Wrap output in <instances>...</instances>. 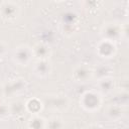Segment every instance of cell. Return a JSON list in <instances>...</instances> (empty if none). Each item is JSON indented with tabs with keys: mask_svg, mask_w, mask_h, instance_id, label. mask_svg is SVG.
<instances>
[{
	"mask_svg": "<svg viewBox=\"0 0 129 129\" xmlns=\"http://www.w3.org/2000/svg\"><path fill=\"white\" fill-rule=\"evenodd\" d=\"M103 96L94 89L85 91L79 99V104L81 108L88 113H95L101 109L103 106Z\"/></svg>",
	"mask_w": 129,
	"mask_h": 129,
	"instance_id": "6da1fadb",
	"label": "cell"
},
{
	"mask_svg": "<svg viewBox=\"0 0 129 129\" xmlns=\"http://www.w3.org/2000/svg\"><path fill=\"white\" fill-rule=\"evenodd\" d=\"M21 14V7L15 1L0 2V19L5 22L16 21Z\"/></svg>",
	"mask_w": 129,
	"mask_h": 129,
	"instance_id": "5b68a950",
	"label": "cell"
},
{
	"mask_svg": "<svg viewBox=\"0 0 129 129\" xmlns=\"http://www.w3.org/2000/svg\"><path fill=\"white\" fill-rule=\"evenodd\" d=\"M26 129H46V119L40 115H31L27 119Z\"/></svg>",
	"mask_w": 129,
	"mask_h": 129,
	"instance_id": "2e32d148",
	"label": "cell"
},
{
	"mask_svg": "<svg viewBox=\"0 0 129 129\" xmlns=\"http://www.w3.org/2000/svg\"><path fill=\"white\" fill-rule=\"evenodd\" d=\"M87 129H104L100 124H91Z\"/></svg>",
	"mask_w": 129,
	"mask_h": 129,
	"instance_id": "ffe728a7",
	"label": "cell"
},
{
	"mask_svg": "<svg viewBox=\"0 0 129 129\" xmlns=\"http://www.w3.org/2000/svg\"><path fill=\"white\" fill-rule=\"evenodd\" d=\"M12 60L19 67H27L29 64H32V62L34 61L32 46L25 43L17 45L13 50Z\"/></svg>",
	"mask_w": 129,
	"mask_h": 129,
	"instance_id": "277c9868",
	"label": "cell"
},
{
	"mask_svg": "<svg viewBox=\"0 0 129 129\" xmlns=\"http://www.w3.org/2000/svg\"><path fill=\"white\" fill-rule=\"evenodd\" d=\"M43 106L53 112H64L70 108L71 99L66 94H47L40 97Z\"/></svg>",
	"mask_w": 129,
	"mask_h": 129,
	"instance_id": "3957f363",
	"label": "cell"
},
{
	"mask_svg": "<svg viewBox=\"0 0 129 129\" xmlns=\"http://www.w3.org/2000/svg\"><path fill=\"white\" fill-rule=\"evenodd\" d=\"M126 24H122L118 21H106L100 28V35L102 39L117 43V41L126 34Z\"/></svg>",
	"mask_w": 129,
	"mask_h": 129,
	"instance_id": "7a4b0ae2",
	"label": "cell"
},
{
	"mask_svg": "<svg viewBox=\"0 0 129 129\" xmlns=\"http://www.w3.org/2000/svg\"><path fill=\"white\" fill-rule=\"evenodd\" d=\"M31 66L33 75L40 79L47 78L52 71V64L50 59H35Z\"/></svg>",
	"mask_w": 129,
	"mask_h": 129,
	"instance_id": "9c48e42d",
	"label": "cell"
},
{
	"mask_svg": "<svg viewBox=\"0 0 129 129\" xmlns=\"http://www.w3.org/2000/svg\"><path fill=\"white\" fill-rule=\"evenodd\" d=\"M27 84L24 79L16 78L7 81L2 88V93L5 98H16L26 91Z\"/></svg>",
	"mask_w": 129,
	"mask_h": 129,
	"instance_id": "8992f818",
	"label": "cell"
},
{
	"mask_svg": "<svg viewBox=\"0 0 129 129\" xmlns=\"http://www.w3.org/2000/svg\"><path fill=\"white\" fill-rule=\"evenodd\" d=\"M66 122L60 116L54 115L46 119V129H66Z\"/></svg>",
	"mask_w": 129,
	"mask_h": 129,
	"instance_id": "e0dca14e",
	"label": "cell"
},
{
	"mask_svg": "<svg viewBox=\"0 0 129 129\" xmlns=\"http://www.w3.org/2000/svg\"><path fill=\"white\" fill-rule=\"evenodd\" d=\"M95 51L100 58L110 59L114 57L117 53V44L113 41L101 38V40H99L96 44Z\"/></svg>",
	"mask_w": 129,
	"mask_h": 129,
	"instance_id": "ba28073f",
	"label": "cell"
},
{
	"mask_svg": "<svg viewBox=\"0 0 129 129\" xmlns=\"http://www.w3.org/2000/svg\"><path fill=\"white\" fill-rule=\"evenodd\" d=\"M124 113H125L124 107L119 105V104H117V103L109 104L105 108V115L111 121H118V120H120L124 116Z\"/></svg>",
	"mask_w": 129,
	"mask_h": 129,
	"instance_id": "7c38bea8",
	"label": "cell"
},
{
	"mask_svg": "<svg viewBox=\"0 0 129 129\" xmlns=\"http://www.w3.org/2000/svg\"><path fill=\"white\" fill-rule=\"evenodd\" d=\"M116 87L115 79L112 76H108L96 81V90L103 96L111 94Z\"/></svg>",
	"mask_w": 129,
	"mask_h": 129,
	"instance_id": "8fae6325",
	"label": "cell"
},
{
	"mask_svg": "<svg viewBox=\"0 0 129 129\" xmlns=\"http://www.w3.org/2000/svg\"><path fill=\"white\" fill-rule=\"evenodd\" d=\"M32 51L35 59H50L52 49L50 45L43 41H38L32 46Z\"/></svg>",
	"mask_w": 129,
	"mask_h": 129,
	"instance_id": "30bf717a",
	"label": "cell"
},
{
	"mask_svg": "<svg viewBox=\"0 0 129 129\" xmlns=\"http://www.w3.org/2000/svg\"><path fill=\"white\" fill-rule=\"evenodd\" d=\"M9 105V111H10V117H21L26 112L25 109V101L21 99H14Z\"/></svg>",
	"mask_w": 129,
	"mask_h": 129,
	"instance_id": "5bb4252c",
	"label": "cell"
},
{
	"mask_svg": "<svg viewBox=\"0 0 129 129\" xmlns=\"http://www.w3.org/2000/svg\"><path fill=\"white\" fill-rule=\"evenodd\" d=\"M8 117H10L9 105H8V103L1 102L0 103V120H5Z\"/></svg>",
	"mask_w": 129,
	"mask_h": 129,
	"instance_id": "ac0fdd59",
	"label": "cell"
},
{
	"mask_svg": "<svg viewBox=\"0 0 129 129\" xmlns=\"http://www.w3.org/2000/svg\"><path fill=\"white\" fill-rule=\"evenodd\" d=\"M112 71H113V69L109 64H106L103 62L98 63L97 66L93 67V80L97 81L99 79L111 76Z\"/></svg>",
	"mask_w": 129,
	"mask_h": 129,
	"instance_id": "9a60e30c",
	"label": "cell"
},
{
	"mask_svg": "<svg viewBox=\"0 0 129 129\" xmlns=\"http://www.w3.org/2000/svg\"><path fill=\"white\" fill-rule=\"evenodd\" d=\"M43 108L44 106L40 97H32L25 100V109L30 115H40Z\"/></svg>",
	"mask_w": 129,
	"mask_h": 129,
	"instance_id": "4fadbf2b",
	"label": "cell"
},
{
	"mask_svg": "<svg viewBox=\"0 0 129 129\" xmlns=\"http://www.w3.org/2000/svg\"><path fill=\"white\" fill-rule=\"evenodd\" d=\"M71 77L76 83H88L93 80V67L86 62L78 63L73 68Z\"/></svg>",
	"mask_w": 129,
	"mask_h": 129,
	"instance_id": "52a82bcc",
	"label": "cell"
},
{
	"mask_svg": "<svg viewBox=\"0 0 129 129\" xmlns=\"http://www.w3.org/2000/svg\"><path fill=\"white\" fill-rule=\"evenodd\" d=\"M8 51V44L3 41V40H0V58L4 57L6 55Z\"/></svg>",
	"mask_w": 129,
	"mask_h": 129,
	"instance_id": "d6986e66",
	"label": "cell"
}]
</instances>
